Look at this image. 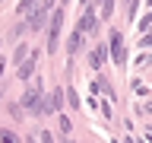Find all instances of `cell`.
<instances>
[{"instance_id": "6da1fadb", "label": "cell", "mask_w": 152, "mask_h": 143, "mask_svg": "<svg viewBox=\"0 0 152 143\" xmlns=\"http://www.w3.org/2000/svg\"><path fill=\"white\" fill-rule=\"evenodd\" d=\"M32 70H35V57H28L26 64L19 67V80H28V76H32Z\"/></svg>"}, {"instance_id": "7a4b0ae2", "label": "cell", "mask_w": 152, "mask_h": 143, "mask_svg": "<svg viewBox=\"0 0 152 143\" xmlns=\"http://www.w3.org/2000/svg\"><path fill=\"white\" fill-rule=\"evenodd\" d=\"M0 140H3V143H16V133H13V130H0Z\"/></svg>"}, {"instance_id": "3957f363", "label": "cell", "mask_w": 152, "mask_h": 143, "mask_svg": "<svg viewBox=\"0 0 152 143\" xmlns=\"http://www.w3.org/2000/svg\"><path fill=\"white\" fill-rule=\"evenodd\" d=\"M76 48H79V32H73V38H70V51L76 54Z\"/></svg>"}]
</instances>
